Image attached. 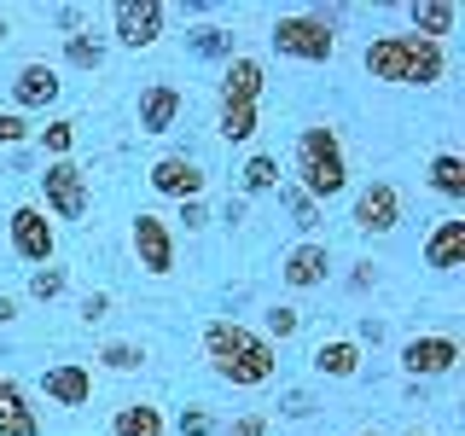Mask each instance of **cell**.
Instances as JSON below:
<instances>
[{
	"label": "cell",
	"instance_id": "1",
	"mask_svg": "<svg viewBox=\"0 0 465 436\" xmlns=\"http://www.w3.org/2000/svg\"><path fill=\"white\" fill-rule=\"evenodd\" d=\"M203 361L215 367V378H227L232 390H256L280 372V349L262 332L239 326V320H210L203 326Z\"/></svg>",
	"mask_w": 465,
	"mask_h": 436
},
{
	"label": "cell",
	"instance_id": "2",
	"mask_svg": "<svg viewBox=\"0 0 465 436\" xmlns=\"http://www.w3.org/2000/svg\"><path fill=\"white\" fill-rule=\"evenodd\" d=\"M361 64H367L372 82H390V87H436L448 76V47L425 35H378L367 41Z\"/></svg>",
	"mask_w": 465,
	"mask_h": 436
},
{
	"label": "cell",
	"instance_id": "3",
	"mask_svg": "<svg viewBox=\"0 0 465 436\" xmlns=\"http://www.w3.org/2000/svg\"><path fill=\"white\" fill-rule=\"evenodd\" d=\"M291 169H297V193L314 203H331L349 193V152L338 140L331 123H314L297 134V152H291Z\"/></svg>",
	"mask_w": 465,
	"mask_h": 436
},
{
	"label": "cell",
	"instance_id": "4",
	"mask_svg": "<svg viewBox=\"0 0 465 436\" xmlns=\"http://www.w3.org/2000/svg\"><path fill=\"white\" fill-rule=\"evenodd\" d=\"M273 53L285 58H302V64H326V58H338V24L326 18V12H291V18L273 24Z\"/></svg>",
	"mask_w": 465,
	"mask_h": 436
},
{
	"label": "cell",
	"instance_id": "5",
	"mask_svg": "<svg viewBox=\"0 0 465 436\" xmlns=\"http://www.w3.org/2000/svg\"><path fill=\"white\" fill-rule=\"evenodd\" d=\"M41 198H47V215H58V222H82L87 203H94V193H87V169L70 164V157L47 164L41 169Z\"/></svg>",
	"mask_w": 465,
	"mask_h": 436
},
{
	"label": "cell",
	"instance_id": "6",
	"mask_svg": "<svg viewBox=\"0 0 465 436\" xmlns=\"http://www.w3.org/2000/svg\"><path fill=\"white\" fill-rule=\"evenodd\" d=\"M465 361V349L454 332H419V338H407L401 343V367L413 384H430V378H442V372H454Z\"/></svg>",
	"mask_w": 465,
	"mask_h": 436
},
{
	"label": "cell",
	"instance_id": "7",
	"mask_svg": "<svg viewBox=\"0 0 465 436\" xmlns=\"http://www.w3.org/2000/svg\"><path fill=\"white\" fill-rule=\"evenodd\" d=\"M6 233H12V256L29 262V268H47L53 251H58V227L47 222L41 203H18V210L6 215Z\"/></svg>",
	"mask_w": 465,
	"mask_h": 436
},
{
	"label": "cell",
	"instance_id": "8",
	"mask_svg": "<svg viewBox=\"0 0 465 436\" xmlns=\"http://www.w3.org/2000/svg\"><path fill=\"white\" fill-rule=\"evenodd\" d=\"M128 244H134V262L152 273V280H169L174 273V227L163 222V215L140 210L134 227H128Z\"/></svg>",
	"mask_w": 465,
	"mask_h": 436
},
{
	"label": "cell",
	"instance_id": "9",
	"mask_svg": "<svg viewBox=\"0 0 465 436\" xmlns=\"http://www.w3.org/2000/svg\"><path fill=\"white\" fill-rule=\"evenodd\" d=\"M111 24H116V41L140 53V47H157V41H163L169 6L163 0H123V6H111Z\"/></svg>",
	"mask_w": 465,
	"mask_h": 436
},
{
	"label": "cell",
	"instance_id": "10",
	"mask_svg": "<svg viewBox=\"0 0 465 436\" xmlns=\"http://www.w3.org/2000/svg\"><path fill=\"white\" fill-rule=\"evenodd\" d=\"M152 193L157 198H181V203H193V198H203V186H210V174H203L193 157H181V152H169V157H157L152 164Z\"/></svg>",
	"mask_w": 465,
	"mask_h": 436
},
{
	"label": "cell",
	"instance_id": "11",
	"mask_svg": "<svg viewBox=\"0 0 465 436\" xmlns=\"http://www.w3.org/2000/svg\"><path fill=\"white\" fill-rule=\"evenodd\" d=\"M361 233H396L401 227V193L390 181H367L355 193V215H349Z\"/></svg>",
	"mask_w": 465,
	"mask_h": 436
},
{
	"label": "cell",
	"instance_id": "12",
	"mask_svg": "<svg viewBox=\"0 0 465 436\" xmlns=\"http://www.w3.org/2000/svg\"><path fill=\"white\" fill-rule=\"evenodd\" d=\"M262 87H268V70H262V58L251 53H232L227 70H222V111H239V105H256Z\"/></svg>",
	"mask_w": 465,
	"mask_h": 436
},
{
	"label": "cell",
	"instance_id": "13",
	"mask_svg": "<svg viewBox=\"0 0 465 436\" xmlns=\"http://www.w3.org/2000/svg\"><path fill=\"white\" fill-rule=\"evenodd\" d=\"M41 396L53 407H87L94 401V367H82V361H58V367L41 372Z\"/></svg>",
	"mask_w": 465,
	"mask_h": 436
},
{
	"label": "cell",
	"instance_id": "14",
	"mask_svg": "<svg viewBox=\"0 0 465 436\" xmlns=\"http://www.w3.org/2000/svg\"><path fill=\"white\" fill-rule=\"evenodd\" d=\"M326 273H331V251H326V244H314V239L291 244L285 262H280V280H285L291 291H314V285H326Z\"/></svg>",
	"mask_w": 465,
	"mask_h": 436
},
{
	"label": "cell",
	"instance_id": "15",
	"mask_svg": "<svg viewBox=\"0 0 465 436\" xmlns=\"http://www.w3.org/2000/svg\"><path fill=\"white\" fill-rule=\"evenodd\" d=\"M58 87H64V82H58V70L35 58V64H24L18 76H12V105H18V116L24 111H47L53 99H58Z\"/></svg>",
	"mask_w": 465,
	"mask_h": 436
},
{
	"label": "cell",
	"instance_id": "16",
	"mask_svg": "<svg viewBox=\"0 0 465 436\" xmlns=\"http://www.w3.org/2000/svg\"><path fill=\"white\" fill-rule=\"evenodd\" d=\"M181 111H186L181 87H169V82H152V87L140 94V134H169V128L181 123Z\"/></svg>",
	"mask_w": 465,
	"mask_h": 436
},
{
	"label": "cell",
	"instance_id": "17",
	"mask_svg": "<svg viewBox=\"0 0 465 436\" xmlns=\"http://www.w3.org/2000/svg\"><path fill=\"white\" fill-rule=\"evenodd\" d=\"M425 268H436V273L465 268V222H460V215H448V222L430 227V239H425Z\"/></svg>",
	"mask_w": 465,
	"mask_h": 436
},
{
	"label": "cell",
	"instance_id": "18",
	"mask_svg": "<svg viewBox=\"0 0 465 436\" xmlns=\"http://www.w3.org/2000/svg\"><path fill=\"white\" fill-rule=\"evenodd\" d=\"M0 436H41V419L18 378H0Z\"/></svg>",
	"mask_w": 465,
	"mask_h": 436
},
{
	"label": "cell",
	"instance_id": "19",
	"mask_svg": "<svg viewBox=\"0 0 465 436\" xmlns=\"http://www.w3.org/2000/svg\"><path fill=\"white\" fill-rule=\"evenodd\" d=\"M407 35H425V41H442V35H454V24H460V6L454 0H419V6H407Z\"/></svg>",
	"mask_w": 465,
	"mask_h": 436
},
{
	"label": "cell",
	"instance_id": "20",
	"mask_svg": "<svg viewBox=\"0 0 465 436\" xmlns=\"http://www.w3.org/2000/svg\"><path fill=\"white\" fill-rule=\"evenodd\" d=\"M309 361H314V372H326V378H355L361 372V343L355 338H320Z\"/></svg>",
	"mask_w": 465,
	"mask_h": 436
},
{
	"label": "cell",
	"instance_id": "21",
	"mask_svg": "<svg viewBox=\"0 0 465 436\" xmlns=\"http://www.w3.org/2000/svg\"><path fill=\"white\" fill-rule=\"evenodd\" d=\"M163 407H152V401H123L111 413V436H163Z\"/></svg>",
	"mask_w": 465,
	"mask_h": 436
},
{
	"label": "cell",
	"instance_id": "22",
	"mask_svg": "<svg viewBox=\"0 0 465 436\" xmlns=\"http://www.w3.org/2000/svg\"><path fill=\"white\" fill-rule=\"evenodd\" d=\"M425 181H430V193H436V198L460 203V198H465V157H460V152H436Z\"/></svg>",
	"mask_w": 465,
	"mask_h": 436
},
{
	"label": "cell",
	"instance_id": "23",
	"mask_svg": "<svg viewBox=\"0 0 465 436\" xmlns=\"http://www.w3.org/2000/svg\"><path fill=\"white\" fill-rule=\"evenodd\" d=\"M239 193H244V198H256V193H280V157H268V152H251V157H244V169H239Z\"/></svg>",
	"mask_w": 465,
	"mask_h": 436
},
{
	"label": "cell",
	"instance_id": "24",
	"mask_svg": "<svg viewBox=\"0 0 465 436\" xmlns=\"http://www.w3.org/2000/svg\"><path fill=\"white\" fill-rule=\"evenodd\" d=\"M64 64L99 70V64H105V41H99L94 29H76V35H64Z\"/></svg>",
	"mask_w": 465,
	"mask_h": 436
},
{
	"label": "cell",
	"instance_id": "25",
	"mask_svg": "<svg viewBox=\"0 0 465 436\" xmlns=\"http://www.w3.org/2000/svg\"><path fill=\"white\" fill-rule=\"evenodd\" d=\"M99 367H111V372H140V367H145V343L111 338L105 349H99Z\"/></svg>",
	"mask_w": 465,
	"mask_h": 436
},
{
	"label": "cell",
	"instance_id": "26",
	"mask_svg": "<svg viewBox=\"0 0 465 436\" xmlns=\"http://www.w3.org/2000/svg\"><path fill=\"white\" fill-rule=\"evenodd\" d=\"M186 47L198 58H232V29H215V24H198L193 35H186Z\"/></svg>",
	"mask_w": 465,
	"mask_h": 436
},
{
	"label": "cell",
	"instance_id": "27",
	"mask_svg": "<svg viewBox=\"0 0 465 436\" xmlns=\"http://www.w3.org/2000/svg\"><path fill=\"white\" fill-rule=\"evenodd\" d=\"M256 123H262V111L256 105H239V111H222V123H215V134H222L227 145H244L256 134Z\"/></svg>",
	"mask_w": 465,
	"mask_h": 436
},
{
	"label": "cell",
	"instance_id": "28",
	"mask_svg": "<svg viewBox=\"0 0 465 436\" xmlns=\"http://www.w3.org/2000/svg\"><path fill=\"white\" fill-rule=\"evenodd\" d=\"M64 285H70V268H58V262H47V268H35V273H29V297H35V302L64 297Z\"/></svg>",
	"mask_w": 465,
	"mask_h": 436
},
{
	"label": "cell",
	"instance_id": "29",
	"mask_svg": "<svg viewBox=\"0 0 465 436\" xmlns=\"http://www.w3.org/2000/svg\"><path fill=\"white\" fill-rule=\"evenodd\" d=\"M280 203L291 210V227H302V233H314V227H320V203H314V198H302L297 186H280Z\"/></svg>",
	"mask_w": 465,
	"mask_h": 436
},
{
	"label": "cell",
	"instance_id": "30",
	"mask_svg": "<svg viewBox=\"0 0 465 436\" xmlns=\"http://www.w3.org/2000/svg\"><path fill=\"white\" fill-rule=\"evenodd\" d=\"M41 145L53 152V164H58V157H70V145H76V123H70V116H53V123L41 128Z\"/></svg>",
	"mask_w": 465,
	"mask_h": 436
},
{
	"label": "cell",
	"instance_id": "31",
	"mask_svg": "<svg viewBox=\"0 0 465 436\" xmlns=\"http://www.w3.org/2000/svg\"><path fill=\"white\" fill-rule=\"evenodd\" d=\"M297 326H302L297 309H268V332H262V338H268V343H285V338H297Z\"/></svg>",
	"mask_w": 465,
	"mask_h": 436
},
{
	"label": "cell",
	"instance_id": "32",
	"mask_svg": "<svg viewBox=\"0 0 465 436\" xmlns=\"http://www.w3.org/2000/svg\"><path fill=\"white\" fill-rule=\"evenodd\" d=\"M35 128H29V116H18V111H0V145H24Z\"/></svg>",
	"mask_w": 465,
	"mask_h": 436
},
{
	"label": "cell",
	"instance_id": "33",
	"mask_svg": "<svg viewBox=\"0 0 465 436\" xmlns=\"http://www.w3.org/2000/svg\"><path fill=\"white\" fill-rule=\"evenodd\" d=\"M181 436H215V419L203 413V407H186V413H181Z\"/></svg>",
	"mask_w": 465,
	"mask_h": 436
},
{
	"label": "cell",
	"instance_id": "34",
	"mask_svg": "<svg viewBox=\"0 0 465 436\" xmlns=\"http://www.w3.org/2000/svg\"><path fill=\"white\" fill-rule=\"evenodd\" d=\"M76 314L87 320V326H94V320H105V314H111V297H105V291H87V297L76 302Z\"/></svg>",
	"mask_w": 465,
	"mask_h": 436
},
{
	"label": "cell",
	"instance_id": "35",
	"mask_svg": "<svg viewBox=\"0 0 465 436\" xmlns=\"http://www.w3.org/2000/svg\"><path fill=\"white\" fill-rule=\"evenodd\" d=\"M181 222H186V233H203L215 215H210V203H203V198H193V203H181Z\"/></svg>",
	"mask_w": 465,
	"mask_h": 436
},
{
	"label": "cell",
	"instance_id": "36",
	"mask_svg": "<svg viewBox=\"0 0 465 436\" xmlns=\"http://www.w3.org/2000/svg\"><path fill=\"white\" fill-rule=\"evenodd\" d=\"M227 436H268V419H262V413H244V419H232Z\"/></svg>",
	"mask_w": 465,
	"mask_h": 436
},
{
	"label": "cell",
	"instance_id": "37",
	"mask_svg": "<svg viewBox=\"0 0 465 436\" xmlns=\"http://www.w3.org/2000/svg\"><path fill=\"white\" fill-rule=\"evenodd\" d=\"M285 413H291V419H309V413H314L309 390H285Z\"/></svg>",
	"mask_w": 465,
	"mask_h": 436
},
{
	"label": "cell",
	"instance_id": "38",
	"mask_svg": "<svg viewBox=\"0 0 465 436\" xmlns=\"http://www.w3.org/2000/svg\"><path fill=\"white\" fill-rule=\"evenodd\" d=\"M355 343H384V320H361V338Z\"/></svg>",
	"mask_w": 465,
	"mask_h": 436
},
{
	"label": "cell",
	"instance_id": "39",
	"mask_svg": "<svg viewBox=\"0 0 465 436\" xmlns=\"http://www.w3.org/2000/svg\"><path fill=\"white\" fill-rule=\"evenodd\" d=\"M82 18H87L82 6H58V29H82Z\"/></svg>",
	"mask_w": 465,
	"mask_h": 436
},
{
	"label": "cell",
	"instance_id": "40",
	"mask_svg": "<svg viewBox=\"0 0 465 436\" xmlns=\"http://www.w3.org/2000/svg\"><path fill=\"white\" fill-rule=\"evenodd\" d=\"M12 320H18V302H12V297H0V326H12Z\"/></svg>",
	"mask_w": 465,
	"mask_h": 436
},
{
	"label": "cell",
	"instance_id": "41",
	"mask_svg": "<svg viewBox=\"0 0 465 436\" xmlns=\"http://www.w3.org/2000/svg\"><path fill=\"white\" fill-rule=\"evenodd\" d=\"M6 41H12V18H6V12H0V47H6Z\"/></svg>",
	"mask_w": 465,
	"mask_h": 436
},
{
	"label": "cell",
	"instance_id": "42",
	"mask_svg": "<svg viewBox=\"0 0 465 436\" xmlns=\"http://www.w3.org/2000/svg\"><path fill=\"white\" fill-rule=\"evenodd\" d=\"M407 436H430V431H407Z\"/></svg>",
	"mask_w": 465,
	"mask_h": 436
},
{
	"label": "cell",
	"instance_id": "43",
	"mask_svg": "<svg viewBox=\"0 0 465 436\" xmlns=\"http://www.w3.org/2000/svg\"><path fill=\"white\" fill-rule=\"evenodd\" d=\"M355 436H378V431H355Z\"/></svg>",
	"mask_w": 465,
	"mask_h": 436
}]
</instances>
